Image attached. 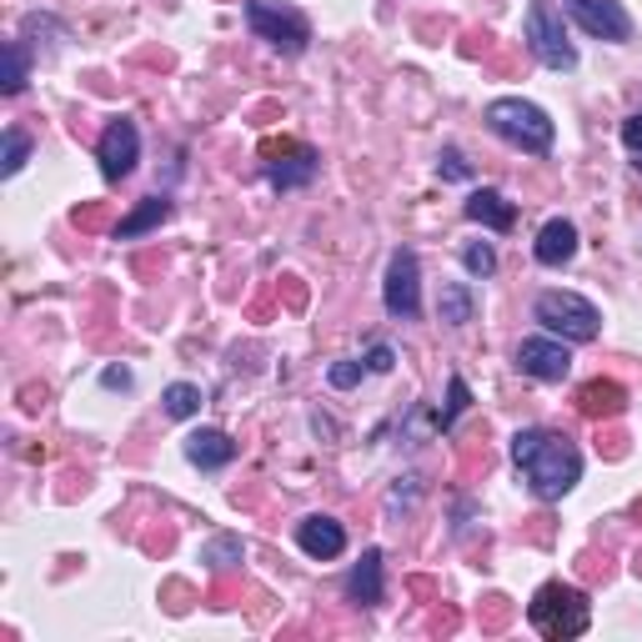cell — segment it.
<instances>
[{"instance_id":"13","label":"cell","mask_w":642,"mask_h":642,"mask_svg":"<svg viewBox=\"0 0 642 642\" xmlns=\"http://www.w3.org/2000/svg\"><path fill=\"white\" fill-rule=\"evenodd\" d=\"M537 261L542 266H562V261H572L577 256V226H572V221H547V226L537 231Z\"/></svg>"},{"instance_id":"17","label":"cell","mask_w":642,"mask_h":642,"mask_svg":"<svg viewBox=\"0 0 642 642\" xmlns=\"http://www.w3.org/2000/svg\"><path fill=\"white\" fill-rule=\"evenodd\" d=\"M628 407V391L617 387V381H587V387L577 391V411L582 417H617V411Z\"/></svg>"},{"instance_id":"11","label":"cell","mask_w":642,"mask_h":642,"mask_svg":"<svg viewBox=\"0 0 642 642\" xmlns=\"http://www.w3.org/2000/svg\"><path fill=\"white\" fill-rule=\"evenodd\" d=\"M517 367L537 381H562L572 371V351L562 341H547V337H532L517 347Z\"/></svg>"},{"instance_id":"22","label":"cell","mask_w":642,"mask_h":642,"mask_svg":"<svg viewBox=\"0 0 642 642\" xmlns=\"http://www.w3.org/2000/svg\"><path fill=\"white\" fill-rule=\"evenodd\" d=\"M461 266H467L471 276H492V271H497V251H492L487 241H477V246L461 251Z\"/></svg>"},{"instance_id":"19","label":"cell","mask_w":642,"mask_h":642,"mask_svg":"<svg viewBox=\"0 0 642 642\" xmlns=\"http://www.w3.org/2000/svg\"><path fill=\"white\" fill-rule=\"evenodd\" d=\"M160 401H166V417H196V411H201V387H191V381H171Z\"/></svg>"},{"instance_id":"3","label":"cell","mask_w":642,"mask_h":642,"mask_svg":"<svg viewBox=\"0 0 642 642\" xmlns=\"http://www.w3.org/2000/svg\"><path fill=\"white\" fill-rule=\"evenodd\" d=\"M487 126L497 130L502 140L522 146V150H547L552 146V120H547V110L532 106V100H517V96L492 100V106H487Z\"/></svg>"},{"instance_id":"8","label":"cell","mask_w":642,"mask_h":642,"mask_svg":"<svg viewBox=\"0 0 642 642\" xmlns=\"http://www.w3.org/2000/svg\"><path fill=\"white\" fill-rule=\"evenodd\" d=\"M261 156H266V176H271V186H307L311 176H317V150L311 146H301V140H266L261 146Z\"/></svg>"},{"instance_id":"6","label":"cell","mask_w":642,"mask_h":642,"mask_svg":"<svg viewBox=\"0 0 642 642\" xmlns=\"http://www.w3.org/2000/svg\"><path fill=\"white\" fill-rule=\"evenodd\" d=\"M246 20L261 40L281 50V56H301L311 40V26L301 10H286V6H271V0H246Z\"/></svg>"},{"instance_id":"14","label":"cell","mask_w":642,"mask_h":642,"mask_svg":"<svg viewBox=\"0 0 642 642\" xmlns=\"http://www.w3.org/2000/svg\"><path fill=\"white\" fill-rule=\"evenodd\" d=\"M347 597L357 602V607H377V602H381V552L377 547H367V552H361V562L351 567Z\"/></svg>"},{"instance_id":"10","label":"cell","mask_w":642,"mask_h":642,"mask_svg":"<svg viewBox=\"0 0 642 642\" xmlns=\"http://www.w3.org/2000/svg\"><path fill=\"white\" fill-rule=\"evenodd\" d=\"M100 176L106 181H120V176H130V166H136V156H140V130L130 126V120H110L106 130H100Z\"/></svg>"},{"instance_id":"15","label":"cell","mask_w":642,"mask_h":642,"mask_svg":"<svg viewBox=\"0 0 642 642\" xmlns=\"http://www.w3.org/2000/svg\"><path fill=\"white\" fill-rule=\"evenodd\" d=\"M186 457L196 461V467H226L231 457H236V441L226 437V431H216V427H201V431H191L186 437Z\"/></svg>"},{"instance_id":"16","label":"cell","mask_w":642,"mask_h":642,"mask_svg":"<svg viewBox=\"0 0 642 642\" xmlns=\"http://www.w3.org/2000/svg\"><path fill=\"white\" fill-rule=\"evenodd\" d=\"M461 211H467V221H481L492 231H512V221H517V206L502 191H471Z\"/></svg>"},{"instance_id":"30","label":"cell","mask_w":642,"mask_h":642,"mask_svg":"<svg viewBox=\"0 0 642 642\" xmlns=\"http://www.w3.org/2000/svg\"><path fill=\"white\" fill-rule=\"evenodd\" d=\"M638 171H642V160H638Z\"/></svg>"},{"instance_id":"23","label":"cell","mask_w":642,"mask_h":642,"mask_svg":"<svg viewBox=\"0 0 642 642\" xmlns=\"http://www.w3.org/2000/svg\"><path fill=\"white\" fill-rule=\"evenodd\" d=\"M20 86H26V50H20V40H10L6 46V96H16Z\"/></svg>"},{"instance_id":"4","label":"cell","mask_w":642,"mask_h":642,"mask_svg":"<svg viewBox=\"0 0 642 642\" xmlns=\"http://www.w3.org/2000/svg\"><path fill=\"white\" fill-rule=\"evenodd\" d=\"M537 321L557 331L562 341H592L602 331V311L577 291H542L537 296Z\"/></svg>"},{"instance_id":"21","label":"cell","mask_w":642,"mask_h":642,"mask_svg":"<svg viewBox=\"0 0 642 642\" xmlns=\"http://www.w3.org/2000/svg\"><path fill=\"white\" fill-rule=\"evenodd\" d=\"M26 156H30V136L26 130H6V160H0V171L16 176V171L26 166Z\"/></svg>"},{"instance_id":"18","label":"cell","mask_w":642,"mask_h":642,"mask_svg":"<svg viewBox=\"0 0 642 642\" xmlns=\"http://www.w3.org/2000/svg\"><path fill=\"white\" fill-rule=\"evenodd\" d=\"M166 216H171V201H166V196H146L136 211H130V216H120V221H116V241L146 236V231H156Z\"/></svg>"},{"instance_id":"27","label":"cell","mask_w":642,"mask_h":642,"mask_svg":"<svg viewBox=\"0 0 642 642\" xmlns=\"http://www.w3.org/2000/svg\"><path fill=\"white\" fill-rule=\"evenodd\" d=\"M391 361H397V357H391V347H371L367 367H371V371H391Z\"/></svg>"},{"instance_id":"26","label":"cell","mask_w":642,"mask_h":642,"mask_svg":"<svg viewBox=\"0 0 642 642\" xmlns=\"http://www.w3.org/2000/svg\"><path fill=\"white\" fill-rule=\"evenodd\" d=\"M622 146L642 156V116H628V120H622Z\"/></svg>"},{"instance_id":"7","label":"cell","mask_w":642,"mask_h":642,"mask_svg":"<svg viewBox=\"0 0 642 642\" xmlns=\"http://www.w3.org/2000/svg\"><path fill=\"white\" fill-rule=\"evenodd\" d=\"M381 296H387L391 317H401V321L417 317V307H421V271H417V256H411V251H391Z\"/></svg>"},{"instance_id":"25","label":"cell","mask_w":642,"mask_h":642,"mask_svg":"<svg viewBox=\"0 0 642 642\" xmlns=\"http://www.w3.org/2000/svg\"><path fill=\"white\" fill-rule=\"evenodd\" d=\"M327 381H331V387H341V391L357 387V381H361V361H337V367L327 371Z\"/></svg>"},{"instance_id":"1","label":"cell","mask_w":642,"mask_h":642,"mask_svg":"<svg viewBox=\"0 0 642 642\" xmlns=\"http://www.w3.org/2000/svg\"><path fill=\"white\" fill-rule=\"evenodd\" d=\"M512 457H517V467L527 471L532 492L537 497H567L572 487H577L582 477V451L572 447L567 437H557V431H517L512 437Z\"/></svg>"},{"instance_id":"2","label":"cell","mask_w":642,"mask_h":642,"mask_svg":"<svg viewBox=\"0 0 642 642\" xmlns=\"http://www.w3.org/2000/svg\"><path fill=\"white\" fill-rule=\"evenodd\" d=\"M527 617H532V628L552 642L582 638V632H587V597H582L577 587H567V582H547V587H537V597L527 602Z\"/></svg>"},{"instance_id":"20","label":"cell","mask_w":642,"mask_h":642,"mask_svg":"<svg viewBox=\"0 0 642 642\" xmlns=\"http://www.w3.org/2000/svg\"><path fill=\"white\" fill-rule=\"evenodd\" d=\"M441 321H447V327H467V321H471V291L467 286L441 291Z\"/></svg>"},{"instance_id":"9","label":"cell","mask_w":642,"mask_h":642,"mask_svg":"<svg viewBox=\"0 0 642 642\" xmlns=\"http://www.w3.org/2000/svg\"><path fill=\"white\" fill-rule=\"evenodd\" d=\"M562 6H567V16L597 40H628L632 36V20L617 0H562Z\"/></svg>"},{"instance_id":"24","label":"cell","mask_w":642,"mask_h":642,"mask_svg":"<svg viewBox=\"0 0 642 642\" xmlns=\"http://www.w3.org/2000/svg\"><path fill=\"white\" fill-rule=\"evenodd\" d=\"M467 411V381L451 377V391H447V411H441V427H451V421Z\"/></svg>"},{"instance_id":"29","label":"cell","mask_w":642,"mask_h":642,"mask_svg":"<svg viewBox=\"0 0 642 642\" xmlns=\"http://www.w3.org/2000/svg\"><path fill=\"white\" fill-rule=\"evenodd\" d=\"M441 160H447V166H441V171H447V176H467V166H461V156H457V150H441Z\"/></svg>"},{"instance_id":"12","label":"cell","mask_w":642,"mask_h":642,"mask_svg":"<svg viewBox=\"0 0 642 642\" xmlns=\"http://www.w3.org/2000/svg\"><path fill=\"white\" fill-rule=\"evenodd\" d=\"M296 547L317 562H331V557H341V547H347V532H341V522H331V517H301Z\"/></svg>"},{"instance_id":"28","label":"cell","mask_w":642,"mask_h":642,"mask_svg":"<svg viewBox=\"0 0 642 642\" xmlns=\"http://www.w3.org/2000/svg\"><path fill=\"white\" fill-rule=\"evenodd\" d=\"M100 381H106V387H130V371L126 367H106V377H100Z\"/></svg>"},{"instance_id":"5","label":"cell","mask_w":642,"mask_h":642,"mask_svg":"<svg viewBox=\"0 0 642 642\" xmlns=\"http://www.w3.org/2000/svg\"><path fill=\"white\" fill-rule=\"evenodd\" d=\"M527 46H532V56L552 70L577 66V50H572L567 30H562V10L552 6V0H532L527 6Z\"/></svg>"}]
</instances>
